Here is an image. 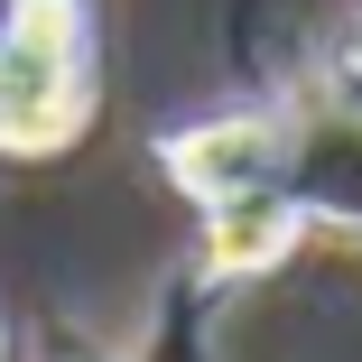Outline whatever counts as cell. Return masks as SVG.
Listing matches in <instances>:
<instances>
[{"label":"cell","mask_w":362,"mask_h":362,"mask_svg":"<svg viewBox=\"0 0 362 362\" xmlns=\"http://www.w3.org/2000/svg\"><path fill=\"white\" fill-rule=\"evenodd\" d=\"M93 121V0H0V158H56Z\"/></svg>","instance_id":"cell-1"},{"label":"cell","mask_w":362,"mask_h":362,"mask_svg":"<svg viewBox=\"0 0 362 362\" xmlns=\"http://www.w3.org/2000/svg\"><path fill=\"white\" fill-rule=\"evenodd\" d=\"M158 168H168V186L195 195V204L279 186V177H288V121H279V112H214V121H186V130L158 139Z\"/></svg>","instance_id":"cell-2"},{"label":"cell","mask_w":362,"mask_h":362,"mask_svg":"<svg viewBox=\"0 0 362 362\" xmlns=\"http://www.w3.org/2000/svg\"><path fill=\"white\" fill-rule=\"evenodd\" d=\"M316 223H307V204H298V186H251V195H223V204H204V242H195V260H204V279L214 288H242V279H269L288 251H298Z\"/></svg>","instance_id":"cell-3"},{"label":"cell","mask_w":362,"mask_h":362,"mask_svg":"<svg viewBox=\"0 0 362 362\" xmlns=\"http://www.w3.org/2000/svg\"><path fill=\"white\" fill-rule=\"evenodd\" d=\"M334 103H344V112L362 121V28H353V37L334 47Z\"/></svg>","instance_id":"cell-4"},{"label":"cell","mask_w":362,"mask_h":362,"mask_svg":"<svg viewBox=\"0 0 362 362\" xmlns=\"http://www.w3.org/2000/svg\"><path fill=\"white\" fill-rule=\"evenodd\" d=\"M65 362H112V353H65Z\"/></svg>","instance_id":"cell-5"},{"label":"cell","mask_w":362,"mask_h":362,"mask_svg":"<svg viewBox=\"0 0 362 362\" xmlns=\"http://www.w3.org/2000/svg\"><path fill=\"white\" fill-rule=\"evenodd\" d=\"M0 362H10V334H0Z\"/></svg>","instance_id":"cell-6"}]
</instances>
